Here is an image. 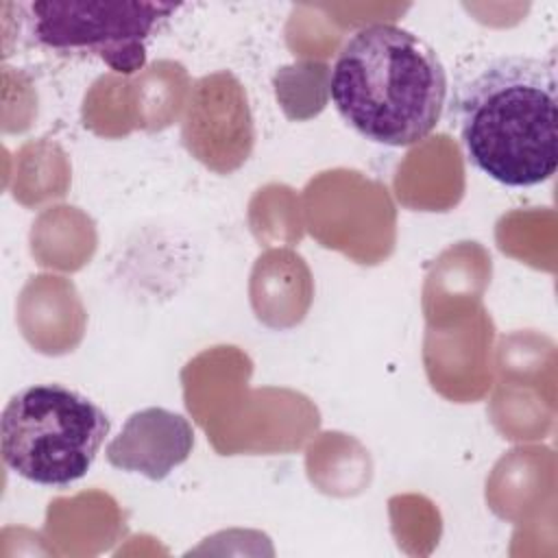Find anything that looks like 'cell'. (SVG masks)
Wrapping results in <instances>:
<instances>
[{
  "mask_svg": "<svg viewBox=\"0 0 558 558\" xmlns=\"http://www.w3.org/2000/svg\"><path fill=\"white\" fill-rule=\"evenodd\" d=\"M329 96L340 118L362 137L410 146L442 118L447 72L418 35L375 22L357 28L336 54Z\"/></svg>",
  "mask_w": 558,
  "mask_h": 558,
  "instance_id": "cell-1",
  "label": "cell"
},
{
  "mask_svg": "<svg viewBox=\"0 0 558 558\" xmlns=\"http://www.w3.org/2000/svg\"><path fill=\"white\" fill-rule=\"evenodd\" d=\"M558 83L554 61L490 59L456 96L469 161L508 187L547 181L558 166Z\"/></svg>",
  "mask_w": 558,
  "mask_h": 558,
  "instance_id": "cell-2",
  "label": "cell"
},
{
  "mask_svg": "<svg viewBox=\"0 0 558 558\" xmlns=\"http://www.w3.org/2000/svg\"><path fill=\"white\" fill-rule=\"evenodd\" d=\"M111 421L100 405L63 384L13 392L0 416L2 462L41 486H68L96 460Z\"/></svg>",
  "mask_w": 558,
  "mask_h": 558,
  "instance_id": "cell-3",
  "label": "cell"
},
{
  "mask_svg": "<svg viewBox=\"0 0 558 558\" xmlns=\"http://www.w3.org/2000/svg\"><path fill=\"white\" fill-rule=\"evenodd\" d=\"M172 2L44 0L28 4L31 33L57 52L98 54L113 72L133 74L146 63V41L179 9Z\"/></svg>",
  "mask_w": 558,
  "mask_h": 558,
  "instance_id": "cell-4",
  "label": "cell"
},
{
  "mask_svg": "<svg viewBox=\"0 0 558 558\" xmlns=\"http://www.w3.org/2000/svg\"><path fill=\"white\" fill-rule=\"evenodd\" d=\"M192 449V423L179 412L150 405L124 421L120 434L107 445L105 456L120 471L161 482L190 458Z\"/></svg>",
  "mask_w": 558,
  "mask_h": 558,
  "instance_id": "cell-5",
  "label": "cell"
}]
</instances>
